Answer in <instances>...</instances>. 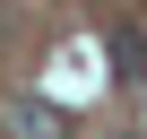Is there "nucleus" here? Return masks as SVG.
Listing matches in <instances>:
<instances>
[{"instance_id": "nucleus-1", "label": "nucleus", "mask_w": 147, "mask_h": 139, "mask_svg": "<svg viewBox=\"0 0 147 139\" xmlns=\"http://www.w3.org/2000/svg\"><path fill=\"white\" fill-rule=\"evenodd\" d=\"M0 130H9V139H61V130H69V113H61V104H43V96H9V104H0Z\"/></svg>"}, {"instance_id": "nucleus-2", "label": "nucleus", "mask_w": 147, "mask_h": 139, "mask_svg": "<svg viewBox=\"0 0 147 139\" xmlns=\"http://www.w3.org/2000/svg\"><path fill=\"white\" fill-rule=\"evenodd\" d=\"M104 61H113V78H130V87H138V78H147V35H138V26H113Z\"/></svg>"}]
</instances>
